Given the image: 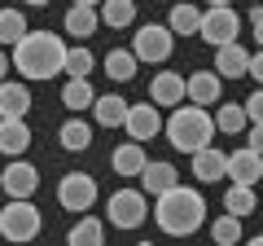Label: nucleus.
I'll list each match as a JSON object with an SVG mask.
<instances>
[{
	"label": "nucleus",
	"mask_w": 263,
	"mask_h": 246,
	"mask_svg": "<svg viewBox=\"0 0 263 246\" xmlns=\"http://www.w3.org/2000/svg\"><path fill=\"white\" fill-rule=\"evenodd\" d=\"M162 132H167L171 150L193 154V150H202V145H211V136H215V119H211L206 106H193V101L184 106V101H180V106H171V119L162 123Z\"/></svg>",
	"instance_id": "7ed1b4c3"
},
{
	"label": "nucleus",
	"mask_w": 263,
	"mask_h": 246,
	"mask_svg": "<svg viewBox=\"0 0 263 246\" xmlns=\"http://www.w3.org/2000/svg\"><path fill=\"white\" fill-rule=\"evenodd\" d=\"M219 93H224V79L215 71H193V75H184V97L193 106H219Z\"/></svg>",
	"instance_id": "ddd939ff"
},
{
	"label": "nucleus",
	"mask_w": 263,
	"mask_h": 246,
	"mask_svg": "<svg viewBox=\"0 0 263 246\" xmlns=\"http://www.w3.org/2000/svg\"><path fill=\"white\" fill-rule=\"evenodd\" d=\"M92 66H97V57H92V48L79 40V44H66V62H62V75H92Z\"/></svg>",
	"instance_id": "c756f323"
},
{
	"label": "nucleus",
	"mask_w": 263,
	"mask_h": 246,
	"mask_svg": "<svg viewBox=\"0 0 263 246\" xmlns=\"http://www.w3.org/2000/svg\"><path fill=\"white\" fill-rule=\"evenodd\" d=\"M154 220H158L162 233L171 237H189L197 233V229L206 224V198L197 189H189V185H171V189L158 194V202H154Z\"/></svg>",
	"instance_id": "f03ea898"
},
{
	"label": "nucleus",
	"mask_w": 263,
	"mask_h": 246,
	"mask_svg": "<svg viewBox=\"0 0 263 246\" xmlns=\"http://www.w3.org/2000/svg\"><path fill=\"white\" fill-rule=\"evenodd\" d=\"M127 106H132V101H123L119 93H105V97H97V101H92V119L101 123V128H123Z\"/></svg>",
	"instance_id": "4be33fe9"
},
{
	"label": "nucleus",
	"mask_w": 263,
	"mask_h": 246,
	"mask_svg": "<svg viewBox=\"0 0 263 246\" xmlns=\"http://www.w3.org/2000/svg\"><path fill=\"white\" fill-rule=\"evenodd\" d=\"M123 128H127L132 141H154V136L162 132V114L154 101H141V106H127V119H123Z\"/></svg>",
	"instance_id": "9b49d317"
},
{
	"label": "nucleus",
	"mask_w": 263,
	"mask_h": 246,
	"mask_svg": "<svg viewBox=\"0 0 263 246\" xmlns=\"http://www.w3.org/2000/svg\"><path fill=\"white\" fill-rule=\"evenodd\" d=\"M250 27H254V44L263 48V18H259V22H250Z\"/></svg>",
	"instance_id": "c9c22d12"
},
{
	"label": "nucleus",
	"mask_w": 263,
	"mask_h": 246,
	"mask_svg": "<svg viewBox=\"0 0 263 246\" xmlns=\"http://www.w3.org/2000/svg\"><path fill=\"white\" fill-rule=\"evenodd\" d=\"M27 5H35V9H40V5H48V0H27Z\"/></svg>",
	"instance_id": "58836bf2"
},
{
	"label": "nucleus",
	"mask_w": 263,
	"mask_h": 246,
	"mask_svg": "<svg viewBox=\"0 0 263 246\" xmlns=\"http://www.w3.org/2000/svg\"><path fill=\"white\" fill-rule=\"evenodd\" d=\"M237 31H241V13H237L233 5H211V9L202 13V22H197V36L206 40L211 48L237 40Z\"/></svg>",
	"instance_id": "0eeeda50"
},
{
	"label": "nucleus",
	"mask_w": 263,
	"mask_h": 246,
	"mask_svg": "<svg viewBox=\"0 0 263 246\" xmlns=\"http://www.w3.org/2000/svg\"><path fill=\"white\" fill-rule=\"evenodd\" d=\"M224 176L237 180V185H259V176H263V154L250 150V145L224 154Z\"/></svg>",
	"instance_id": "9d476101"
},
{
	"label": "nucleus",
	"mask_w": 263,
	"mask_h": 246,
	"mask_svg": "<svg viewBox=\"0 0 263 246\" xmlns=\"http://www.w3.org/2000/svg\"><path fill=\"white\" fill-rule=\"evenodd\" d=\"M62 62H66V40L53 31H27L13 44V71L27 84H44V79L62 75Z\"/></svg>",
	"instance_id": "f257e3e1"
},
{
	"label": "nucleus",
	"mask_w": 263,
	"mask_h": 246,
	"mask_svg": "<svg viewBox=\"0 0 263 246\" xmlns=\"http://www.w3.org/2000/svg\"><path fill=\"white\" fill-rule=\"evenodd\" d=\"M189 159H193V176L202 180V185H215V180L224 176V150H219V145H202V150H193Z\"/></svg>",
	"instance_id": "f3484780"
},
{
	"label": "nucleus",
	"mask_w": 263,
	"mask_h": 246,
	"mask_svg": "<svg viewBox=\"0 0 263 246\" xmlns=\"http://www.w3.org/2000/svg\"><path fill=\"white\" fill-rule=\"evenodd\" d=\"M176 180H180L176 163H162V159H158V163H145V167H141V189L154 194V198H158L162 189H171Z\"/></svg>",
	"instance_id": "aec40b11"
},
{
	"label": "nucleus",
	"mask_w": 263,
	"mask_h": 246,
	"mask_svg": "<svg viewBox=\"0 0 263 246\" xmlns=\"http://www.w3.org/2000/svg\"><path fill=\"white\" fill-rule=\"evenodd\" d=\"M0 79H9V57H5V48H0Z\"/></svg>",
	"instance_id": "e433bc0d"
},
{
	"label": "nucleus",
	"mask_w": 263,
	"mask_h": 246,
	"mask_svg": "<svg viewBox=\"0 0 263 246\" xmlns=\"http://www.w3.org/2000/svg\"><path fill=\"white\" fill-rule=\"evenodd\" d=\"M224 211H233V216H250L254 211V185H228V194H224Z\"/></svg>",
	"instance_id": "7c9ffc66"
},
{
	"label": "nucleus",
	"mask_w": 263,
	"mask_h": 246,
	"mask_svg": "<svg viewBox=\"0 0 263 246\" xmlns=\"http://www.w3.org/2000/svg\"><path fill=\"white\" fill-rule=\"evenodd\" d=\"M31 88L22 79H0V119H27Z\"/></svg>",
	"instance_id": "4468645a"
},
{
	"label": "nucleus",
	"mask_w": 263,
	"mask_h": 246,
	"mask_svg": "<svg viewBox=\"0 0 263 246\" xmlns=\"http://www.w3.org/2000/svg\"><path fill=\"white\" fill-rule=\"evenodd\" d=\"M0 189H5V198H31V194L40 189V171L35 163H27L18 154V159L5 163V171H0Z\"/></svg>",
	"instance_id": "1a4fd4ad"
},
{
	"label": "nucleus",
	"mask_w": 263,
	"mask_h": 246,
	"mask_svg": "<svg viewBox=\"0 0 263 246\" xmlns=\"http://www.w3.org/2000/svg\"><path fill=\"white\" fill-rule=\"evenodd\" d=\"M241 106H246V119H250V123H263V84L254 88V93L246 97Z\"/></svg>",
	"instance_id": "473e14b6"
},
{
	"label": "nucleus",
	"mask_w": 263,
	"mask_h": 246,
	"mask_svg": "<svg viewBox=\"0 0 263 246\" xmlns=\"http://www.w3.org/2000/svg\"><path fill=\"white\" fill-rule=\"evenodd\" d=\"M211 119H215V132H224V136H241L246 132V106L241 101H224V97H219V110L211 114Z\"/></svg>",
	"instance_id": "412c9836"
},
{
	"label": "nucleus",
	"mask_w": 263,
	"mask_h": 246,
	"mask_svg": "<svg viewBox=\"0 0 263 246\" xmlns=\"http://www.w3.org/2000/svg\"><path fill=\"white\" fill-rule=\"evenodd\" d=\"M211 5H228V0H211Z\"/></svg>",
	"instance_id": "ea45409f"
},
{
	"label": "nucleus",
	"mask_w": 263,
	"mask_h": 246,
	"mask_svg": "<svg viewBox=\"0 0 263 246\" xmlns=\"http://www.w3.org/2000/svg\"><path fill=\"white\" fill-rule=\"evenodd\" d=\"M197 22H202V9L197 5H189V0H176L171 5V18H167L171 36H197Z\"/></svg>",
	"instance_id": "c85d7f7f"
},
{
	"label": "nucleus",
	"mask_w": 263,
	"mask_h": 246,
	"mask_svg": "<svg viewBox=\"0 0 263 246\" xmlns=\"http://www.w3.org/2000/svg\"><path fill=\"white\" fill-rule=\"evenodd\" d=\"M66 36H75V40H88L97 27H101V13H97V5H70L62 18Z\"/></svg>",
	"instance_id": "a211bd4d"
},
{
	"label": "nucleus",
	"mask_w": 263,
	"mask_h": 246,
	"mask_svg": "<svg viewBox=\"0 0 263 246\" xmlns=\"http://www.w3.org/2000/svg\"><path fill=\"white\" fill-rule=\"evenodd\" d=\"M246 66H250V48H246L241 40H228V44L215 48V66L211 71H215L219 79H241Z\"/></svg>",
	"instance_id": "f8f14e48"
},
{
	"label": "nucleus",
	"mask_w": 263,
	"mask_h": 246,
	"mask_svg": "<svg viewBox=\"0 0 263 246\" xmlns=\"http://www.w3.org/2000/svg\"><path fill=\"white\" fill-rule=\"evenodd\" d=\"M66 242H70V246H101V242H105V224H101L97 216H88V211H84V216L70 224Z\"/></svg>",
	"instance_id": "393cba45"
},
{
	"label": "nucleus",
	"mask_w": 263,
	"mask_h": 246,
	"mask_svg": "<svg viewBox=\"0 0 263 246\" xmlns=\"http://www.w3.org/2000/svg\"><path fill=\"white\" fill-rule=\"evenodd\" d=\"M57 202H62V211H75V216L92 211V202H97V180L88 176V171H66V176L57 180Z\"/></svg>",
	"instance_id": "6e6552de"
},
{
	"label": "nucleus",
	"mask_w": 263,
	"mask_h": 246,
	"mask_svg": "<svg viewBox=\"0 0 263 246\" xmlns=\"http://www.w3.org/2000/svg\"><path fill=\"white\" fill-rule=\"evenodd\" d=\"M211 237H215L219 246H233V242H241V216H233V211H224V216L211 224Z\"/></svg>",
	"instance_id": "2f4dec72"
},
{
	"label": "nucleus",
	"mask_w": 263,
	"mask_h": 246,
	"mask_svg": "<svg viewBox=\"0 0 263 246\" xmlns=\"http://www.w3.org/2000/svg\"><path fill=\"white\" fill-rule=\"evenodd\" d=\"M97 13H101L105 27L123 31V27H132V22H136V0H101V5H97Z\"/></svg>",
	"instance_id": "bb28decb"
},
{
	"label": "nucleus",
	"mask_w": 263,
	"mask_h": 246,
	"mask_svg": "<svg viewBox=\"0 0 263 246\" xmlns=\"http://www.w3.org/2000/svg\"><path fill=\"white\" fill-rule=\"evenodd\" d=\"M246 128H250V141H246V145L263 154V123H246Z\"/></svg>",
	"instance_id": "f704fd0d"
},
{
	"label": "nucleus",
	"mask_w": 263,
	"mask_h": 246,
	"mask_svg": "<svg viewBox=\"0 0 263 246\" xmlns=\"http://www.w3.org/2000/svg\"><path fill=\"white\" fill-rule=\"evenodd\" d=\"M40 229H44V216H40V207H31V198L5 202V211H0V237L5 242H35Z\"/></svg>",
	"instance_id": "20e7f679"
},
{
	"label": "nucleus",
	"mask_w": 263,
	"mask_h": 246,
	"mask_svg": "<svg viewBox=\"0 0 263 246\" xmlns=\"http://www.w3.org/2000/svg\"><path fill=\"white\" fill-rule=\"evenodd\" d=\"M27 31H31V27H27V13H22V9H13V5L0 9V48H13Z\"/></svg>",
	"instance_id": "cd10ccee"
},
{
	"label": "nucleus",
	"mask_w": 263,
	"mask_h": 246,
	"mask_svg": "<svg viewBox=\"0 0 263 246\" xmlns=\"http://www.w3.org/2000/svg\"><path fill=\"white\" fill-rule=\"evenodd\" d=\"M92 101H97V93H92V84H88V75H70V79H66V84H62V106H66V110H92Z\"/></svg>",
	"instance_id": "5701e85b"
},
{
	"label": "nucleus",
	"mask_w": 263,
	"mask_h": 246,
	"mask_svg": "<svg viewBox=\"0 0 263 246\" xmlns=\"http://www.w3.org/2000/svg\"><path fill=\"white\" fill-rule=\"evenodd\" d=\"M31 150V128L27 119H0V154L5 159H18Z\"/></svg>",
	"instance_id": "dca6fc26"
},
{
	"label": "nucleus",
	"mask_w": 263,
	"mask_h": 246,
	"mask_svg": "<svg viewBox=\"0 0 263 246\" xmlns=\"http://www.w3.org/2000/svg\"><path fill=\"white\" fill-rule=\"evenodd\" d=\"M149 220V198L145 189H114L105 202V224L114 229H141Z\"/></svg>",
	"instance_id": "39448f33"
},
{
	"label": "nucleus",
	"mask_w": 263,
	"mask_h": 246,
	"mask_svg": "<svg viewBox=\"0 0 263 246\" xmlns=\"http://www.w3.org/2000/svg\"><path fill=\"white\" fill-rule=\"evenodd\" d=\"M136 66H141V62H136V53H132V48H110V53H105V75H110L114 84L136 79Z\"/></svg>",
	"instance_id": "a878e982"
},
{
	"label": "nucleus",
	"mask_w": 263,
	"mask_h": 246,
	"mask_svg": "<svg viewBox=\"0 0 263 246\" xmlns=\"http://www.w3.org/2000/svg\"><path fill=\"white\" fill-rule=\"evenodd\" d=\"M171 48H176V36H171L167 22H145V27H136V36H132V53H136V62H167Z\"/></svg>",
	"instance_id": "423d86ee"
},
{
	"label": "nucleus",
	"mask_w": 263,
	"mask_h": 246,
	"mask_svg": "<svg viewBox=\"0 0 263 246\" xmlns=\"http://www.w3.org/2000/svg\"><path fill=\"white\" fill-rule=\"evenodd\" d=\"M57 141H62V150H70V154H84L88 145H92V128H88L84 119H66L62 128H57Z\"/></svg>",
	"instance_id": "b1692460"
},
{
	"label": "nucleus",
	"mask_w": 263,
	"mask_h": 246,
	"mask_svg": "<svg viewBox=\"0 0 263 246\" xmlns=\"http://www.w3.org/2000/svg\"><path fill=\"white\" fill-rule=\"evenodd\" d=\"M75 5H101V0H75Z\"/></svg>",
	"instance_id": "4c0bfd02"
},
{
	"label": "nucleus",
	"mask_w": 263,
	"mask_h": 246,
	"mask_svg": "<svg viewBox=\"0 0 263 246\" xmlns=\"http://www.w3.org/2000/svg\"><path fill=\"white\" fill-rule=\"evenodd\" d=\"M246 75H254V84H263V48H259V53H250V66H246Z\"/></svg>",
	"instance_id": "72a5a7b5"
},
{
	"label": "nucleus",
	"mask_w": 263,
	"mask_h": 246,
	"mask_svg": "<svg viewBox=\"0 0 263 246\" xmlns=\"http://www.w3.org/2000/svg\"><path fill=\"white\" fill-rule=\"evenodd\" d=\"M149 101L154 106H180L184 101V75L180 71H158L149 79Z\"/></svg>",
	"instance_id": "2eb2a0df"
},
{
	"label": "nucleus",
	"mask_w": 263,
	"mask_h": 246,
	"mask_svg": "<svg viewBox=\"0 0 263 246\" xmlns=\"http://www.w3.org/2000/svg\"><path fill=\"white\" fill-rule=\"evenodd\" d=\"M145 145L141 141H123L119 150L110 154V167H114V176H141V167H145Z\"/></svg>",
	"instance_id": "6ab92c4d"
}]
</instances>
